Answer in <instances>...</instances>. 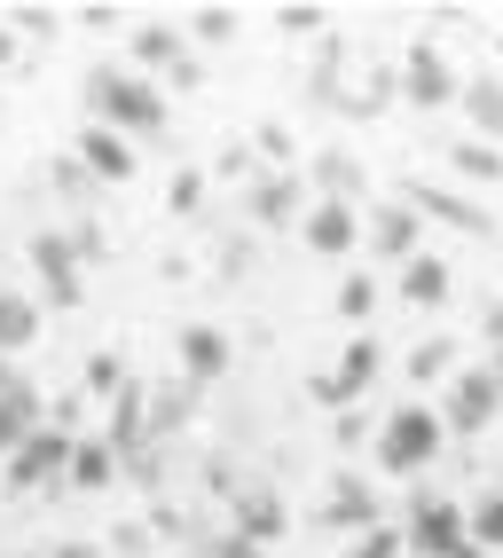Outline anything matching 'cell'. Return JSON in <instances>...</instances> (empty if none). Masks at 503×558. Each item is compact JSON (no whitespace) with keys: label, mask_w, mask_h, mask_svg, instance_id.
<instances>
[{"label":"cell","mask_w":503,"mask_h":558,"mask_svg":"<svg viewBox=\"0 0 503 558\" xmlns=\"http://www.w3.org/2000/svg\"><path fill=\"white\" fill-rule=\"evenodd\" d=\"M0 63H16V32H9V16H0Z\"/></svg>","instance_id":"obj_43"},{"label":"cell","mask_w":503,"mask_h":558,"mask_svg":"<svg viewBox=\"0 0 503 558\" xmlns=\"http://www.w3.org/2000/svg\"><path fill=\"white\" fill-rule=\"evenodd\" d=\"M9 24L32 32V40H56V32H63V9H9Z\"/></svg>","instance_id":"obj_33"},{"label":"cell","mask_w":503,"mask_h":558,"mask_svg":"<svg viewBox=\"0 0 503 558\" xmlns=\"http://www.w3.org/2000/svg\"><path fill=\"white\" fill-rule=\"evenodd\" d=\"M402 205H409L417 220L433 213L441 229H456V236H480V244L495 236V220H488V213H480L473 197H456V190H433V181H409V197H402Z\"/></svg>","instance_id":"obj_10"},{"label":"cell","mask_w":503,"mask_h":558,"mask_svg":"<svg viewBox=\"0 0 503 558\" xmlns=\"http://www.w3.org/2000/svg\"><path fill=\"white\" fill-rule=\"evenodd\" d=\"M189 558H268V550L252 543V535H236V527H197Z\"/></svg>","instance_id":"obj_28"},{"label":"cell","mask_w":503,"mask_h":558,"mask_svg":"<svg viewBox=\"0 0 503 558\" xmlns=\"http://www.w3.org/2000/svg\"><path fill=\"white\" fill-rule=\"evenodd\" d=\"M252 142H260V158H275V173H283V158H292V134H283L275 119H260V134H252Z\"/></svg>","instance_id":"obj_37"},{"label":"cell","mask_w":503,"mask_h":558,"mask_svg":"<svg viewBox=\"0 0 503 558\" xmlns=\"http://www.w3.org/2000/svg\"><path fill=\"white\" fill-rule=\"evenodd\" d=\"M189 417H197V386H189V378H173V386L150 393V440H158V449H165V440L182 433Z\"/></svg>","instance_id":"obj_21"},{"label":"cell","mask_w":503,"mask_h":558,"mask_svg":"<svg viewBox=\"0 0 503 558\" xmlns=\"http://www.w3.org/2000/svg\"><path fill=\"white\" fill-rule=\"evenodd\" d=\"M126 56H134V71H182L189 63V32L182 24H134V40H126Z\"/></svg>","instance_id":"obj_16"},{"label":"cell","mask_w":503,"mask_h":558,"mask_svg":"<svg viewBox=\"0 0 503 558\" xmlns=\"http://www.w3.org/2000/svg\"><path fill=\"white\" fill-rule=\"evenodd\" d=\"M32 339H40V307L24 291H0V354H24Z\"/></svg>","instance_id":"obj_24"},{"label":"cell","mask_w":503,"mask_h":558,"mask_svg":"<svg viewBox=\"0 0 503 558\" xmlns=\"http://www.w3.org/2000/svg\"><path fill=\"white\" fill-rule=\"evenodd\" d=\"M402 543L417 550V558H456L464 543V511L449 504V496H433V488H417V504H409V527H402Z\"/></svg>","instance_id":"obj_5"},{"label":"cell","mask_w":503,"mask_h":558,"mask_svg":"<svg viewBox=\"0 0 503 558\" xmlns=\"http://www.w3.org/2000/svg\"><path fill=\"white\" fill-rule=\"evenodd\" d=\"M87 110H95V126H111L126 142L165 134V95L142 80V71H119V63H95L87 71Z\"/></svg>","instance_id":"obj_1"},{"label":"cell","mask_w":503,"mask_h":558,"mask_svg":"<svg viewBox=\"0 0 503 558\" xmlns=\"http://www.w3.org/2000/svg\"><path fill=\"white\" fill-rule=\"evenodd\" d=\"M456 558H488V550H473V543H464V550H456Z\"/></svg>","instance_id":"obj_45"},{"label":"cell","mask_w":503,"mask_h":558,"mask_svg":"<svg viewBox=\"0 0 503 558\" xmlns=\"http://www.w3.org/2000/svg\"><path fill=\"white\" fill-rule=\"evenodd\" d=\"M236 276H244V236L221 244V283H236Z\"/></svg>","instance_id":"obj_41"},{"label":"cell","mask_w":503,"mask_h":558,"mask_svg":"<svg viewBox=\"0 0 503 558\" xmlns=\"http://www.w3.org/2000/svg\"><path fill=\"white\" fill-rule=\"evenodd\" d=\"M449 173H464V181H503V150H495V142H480V134H464L456 150H449Z\"/></svg>","instance_id":"obj_27"},{"label":"cell","mask_w":503,"mask_h":558,"mask_svg":"<svg viewBox=\"0 0 503 558\" xmlns=\"http://www.w3.org/2000/svg\"><path fill=\"white\" fill-rule=\"evenodd\" d=\"M87 378H95L102 393H119V354H95V362H87Z\"/></svg>","instance_id":"obj_40"},{"label":"cell","mask_w":503,"mask_h":558,"mask_svg":"<svg viewBox=\"0 0 503 558\" xmlns=\"http://www.w3.org/2000/svg\"><path fill=\"white\" fill-rule=\"evenodd\" d=\"M32 276H40V291H48L56 307H79V300H87V283H79V252H71L63 229H40V236H32Z\"/></svg>","instance_id":"obj_7"},{"label":"cell","mask_w":503,"mask_h":558,"mask_svg":"<svg viewBox=\"0 0 503 558\" xmlns=\"http://www.w3.org/2000/svg\"><path fill=\"white\" fill-rule=\"evenodd\" d=\"M464 119H473V134L480 142H503V80H495V71H480V80H464Z\"/></svg>","instance_id":"obj_20"},{"label":"cell","mask_w":503,"mask_h":558,"mask_svg":"<svg viewBox=\"0 0 503 558\" xmlns=\"http://www.w3.org/2000/svg\"><path fill=\"white\" fill-rule=\"evenodd\" d=\"M71 158H79L95 181H102V190H111V181H134V142L126 134H111V126H79V142H71Z\"/></svg>","instance_id":"obj_12"},{"label":"cell","mask_w":503,"mask_h":558,"mask_svg":"<svg viewBox=\"0 0 503 558\" xmlns=\"http://www.w3.org/2000/svg\"><path fill=\"white\" fill-rule=\"evenodd\" d=\"M48 181H56V197H71V205H87V197H102V181H95V173H87L79 158H71V150H63V158L48 166Z\"/></svg>","instance_id":"obj_29"},{"label":"cell","mask_w":503,"mask_h":558,"mask_svg":"<svg viewBox=\"0 0 503 558\" xmlns=\"http://www.w3.org/2000/svg\"><path fill=\"white\" fill-rule=\"evenodd\" d=\"M236 24H244V9H221V0H212V9H189V16H182V32H189L197 48H229V40H236Z\"/></svg>","instance_id":"obj_26"},{"label":"cell","mask_w":503,"mask_h":558,"mask_svg":"<svg viewBox=\"0 0 503 558\" xmlns=\"http://www.w3.org/2000/svg\"><path fill=\"white\" fill-rule=\"evenodd\" d=\"M40 425H48V417H40V393H32V386L16 378L9 393H0V464H9V457H16Z\"/></svg>","instance_id":"obj_19"},{"label":"cell","mask_w":503,"mask_h":558,"mask_svg":"<svg viewBox=\"0 0 503 558\" xmlns=\"http://www.w3.org/2000/svg\"><path fill=\"white\" fill-rule=\"evenodd\" d=\"M495 48H503V32H495Z\"/></svg>","instance_id":"obj_46"},{"label":"cell","mask_w":503,"mask_h":558,"mask_svg":"<svg viewBox=\"0 0 503 558\" xmlns=\"http://www.w3.org/2000/svg\"><path fill=\"white\" fill-rule=\"evenodd\" d=\"M173 354H182V378L205 393V386H221L229 378V362H236V347H229V330H212V323H182V339H173Z\"/></svg>","instance_id":"obj_8"},{"label":"cell","mask_w":503,"mask_h":558,"mask_svg":"<svg viewBox=\"0 0 503 558\" xmlns=\"http://www.w3.org/2000/svg\"><path fill=\"white\" fill-rule=\"evenodd\" d=\"M315 527H354V535L378 527V488H370L363 472H339L331 496H322V511H315Z\"/></svg>","instance_id":"obj_13"},{"label":"cell","mask_w":503,"mask_h":558,"mask_svg":"<svg viewBox=\"0 0 503 558\" xmlns=\"http://www.w3.org/2000/svg\"><path fill=\"white\" fill-rule=\"evenodd\" d=\"M111 480H119V449H111V440H71V472H63V488L71 496H102V488H111Z\"/></svg>","instance_id":"obj_18"},{"label":"cell","mask_w":503,"mask_h":558,"mask_svg":"<svg viewBox=\"0 0 503 558\" xmlns=\"http://www.w3.org/2000/svg\"><path fill=\"white\" fill-rule=\"evenodd\" d=\"M503 417V378L480 362V369H456L449 378V401H441V425L449 433H488Z\"/></svg>","instance_id":"obj_4"},{"label":"cell","mask_w":503,"mask_h":558,"mask_svg":"<svg viewBox=\"0 0 503 558\" xmlns=\"http://www.w3.org/2000/svg\"><path fill=\"white\" fill-rule=\"evenodd\" d=\"M370 378H378V339L363 330V339H346L339 369H315V401H322V409H346V401L363 393Z\"/></svg>","instance_id":"obj_9"},{"label":"cell","mask_w":503,"mask_h":558,"mask_svg":"<svg viewBox=\"0 0 503 558\" xmlns=\"http://www.w3.org/2000/svg\"><path fill=\"white\" fill-rule=\"evenodd\" d=\"M48 558H95V543H56Z\"/></svg>","instance_id":"obj_42"},{"label":"cell","mask_w":503,"mask_h":558,"mask_svg":"<svg viewBox=\"0 0 503 558\" xmlns=\"http://www.w3.org/2000/svg\"><path fill=\"white\" fill-rule=\"evenodd\" d=\"M441 409H425V401H402V409H385V425H378V472H402L417 480L425 464H441Z\"/></svg>","instance_id":"obj_2"},{"label":"cell","mask_w":503,"mask_h":558,"mask_svg":"<svg viewBox=\"0 0 503 558\" xmlns=\"http://www.w3.org/2000/svg\"><path fill=\"white\" fill-rule=\"evenodd\" d=\"M229 527H236V535H252L260 550L283 535V496H275V480H244V488L229 496Z\"/></svg>","instance_id":"obj_11"},{"label":"cell","mask_w":503,"mask_h":558,"mask_svg":"<svg viewBox=\"0 0 503 558\" xmlns=\"http://www.w3.org/2000/svg\"><path fill=\"white\" fill-rule=\"evenodd\" d=\"M292 213H299V173H260L244 190V220H252V229H283Z\"/></svg>","instance_id":"obj_17"},{"label":"cell","mask_w":503,"mask_h":558,"mask_svg":"<svg viewBox=\"0 0 503 558\" xmlns=\"http://www.w3.org/2000/svg\"><path fill=\"white\" fill-rule=\"evenodd\" d=\"M402 300H409V307H441V300H449V259L417 252L409 268H402Z\"/></svg>","instance_id":"obj_23"},{"label":"cell","mask_w":503,"mask_h":558,"mask_svg":"<svg viewBox=\"0 0 503 558\" xmlns=\"http://www.w3.org/2000/svg\"><path fill=\"white\" fill-rule=\"evenodd\" d=\"M197 205H205V173L182 166V173H173V213H197Z\"/></svg>","instance_id":"obj_36"},{"label":"cell","mask_w":503,"mask_h":558,"mask_svg":"<svg viewBox=\"0 0 503 558\" xmlns=\"http://www.w3.org/2000/svg\"><path fill=\"white\" fill-rule=\"evenodd\" d=\"M322 24H331V16H322V9H299V0H292V9H275V32H292V40H307V32H322Z\"/></svg>","instance_id":"obj_34"},{"label":"cell","mask_w":503,"mask_h":558,"mask_svg":"<svg viewBox=\"0 0 503 558\" xmlns=\"http://www.w3.org/2000/svg\"><path fill=\"white\" fill-rule=\"evenodd\" d=\"M354 244H363V205H322V197H315V213H307V252L346 259Z\"/></svg>","instance_id":"obj_15"},{"label":"cell","mask_w":503,"mask_h":558,"mask_svg":"<svg viewBox=\"0 0 503 558\" xmlns=\"http://www.w3.org/2000/svg\"><path fill=\"white\" fill-rule=\"evenodd\" d=\"M71 440L79 433H63V425H40L24 440V449L0 464V488L9 496H63V472H71Z\"/></svg>","instance_id":"obj_3"},{"label":"cell","mask_w":503,"mask_h":558,"mask_svg":"<svg viewBox=\"0 0 503 558\" xmlns=\"http://www.w3.org/2000/svg\"><path fill=\"white\" fill-rule=\"evenodd\" d=\"M63 236H71V252H79V268L102 252V229H95V220H79V229H63Z\"/></svg>","instance_id":"obj_38"},{"label":"cell","mask_w":503,"mask_h":558,"mask_svg":"<svg viewBox=\"0 0 503 558\" xmlns=\"http://www.w3.org/2000/svg\"><path fill=\"white\" fill-rule=\"evenodd\" d=\"M464 535H473V550L503 558V488H488L473 511H464Z\"/></svg>","instance_id":"obj_25"},{"label":"cell","mask_w":503,"mask_h":558,"mask_svg":"<svg viewBox=\"0 0 503 558\" xmlns=\"http://www.w3.org/2000/svg\"><path fill=\"white\" fill-rule=\"evenodd\" d=\"M409 543H402V527H393V519H378V527H363L346 543V558H402Z\"/></svg>","instance_id":"obj_30"},{"label":"cell","mask_w":503,"mask_h":558,"mask_svg":"<svg viewBox=\"0 0 503 558\" xmlns=\"http://www.w3.org/2000/svg\"><path fill=\"white\" fill-rule=\"evenodd\" d=\"M370 307H378V283H370V276H346V283H339V315H346V323H363Z\"/></svg>","instance_id":"obj_32"},{"label":"cell","mask_w":503,"mask_h":558,"mask_svg":"<svg viewBox=\"0 0 503 558\" xmlns=\"http://www.w3.org/2000/svg\"><path fill=\"white\" fill-rule=\"evenodd\" d=\"M417 236H425V220H417L409 205H378V213L363 220V244H370L378 259H402V268L417 259Z\"/></svg>","instance_id":"obj_14"},{"label":"cell","mask_w":503,"mask_h":558,"mask_svg":"<svg viewBox=\"0 0 503 558\" xmlns=\"http://www.w3.org/2000/svg\"><path fill=\"white\" fill-rule=\"evenodd\" d=\"M9 386H16V369H9V354H0V393H9Z\"/></svg>","instance_id":"obj_44"},{"label":"cell","mask_w":503,"mask_h":558,"mask_svg":"<svg viewBox=\"0 0 503 558\" xmlns=\"http://www.w3.org/2000/svg\"><path fill=\"white\" fill-rule=\"evenodd\" d=\"M126 472L142 480V488H165V449L150 440V449H142V457H126Z\"/></svg>","instance_id":"obj_35"},{"label":"cell","mask_w":503,"mask_h":558,"mask_svg":"<svg viewBox=\"0 0 503 558\" xmlns=\"http://www.w3.org/2000/svg\"><path fill=\"white\" fill-rule=\"evenodd\" d=\"M456 95H464L456 63H449L433 40H417V48L402 56V102H417V110H441V102H456Z\"/></svg>","instance_id":"obj_6"},{"label":"cell","mask_w":503,"mask_h":558,"mask_svg":"<svg viewBox=\"0 0 503 558\" xmlns=\"http://www.w3.org/2000/svg\"><path fill=\"white\" fill-rule=\"evenodd\" d=\"M449 369H456V347H449V339H425V347L409 354V378H417V386H433V378H449Z\"/></svg>","instance_id":"obj_31"},{"label":"cell","mask_w":503,"mask_h":558,"mask_svg":"<svg viewBox=\"0 0 503 558\" xmlns=\"http://www.w3.org/2000/svg\"><path fill=\"white\" fill-rule=\"evenodd\" d=\"M111 543H119V550H126V558H142V550H150V519H134V527H119V535H111Z\"/></svg>","instance_id":"obj_39"},{"label":"cell","mask_w":503,"mask_h":558,"mask_svg":"<svg viewBox=\"0 0 503 558\" xmlns=\"http://www.w3.org/2000/svg\"><path fill=\"white\" fill-rule=\"evenodd\" d=\"M315 190H322V205H354L363 197V158L354 150H322L315 158Z\"/></svg>","instance_id":"obj_22"}]
</instances>
